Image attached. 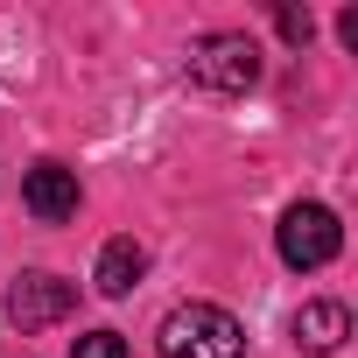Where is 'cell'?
<instances>
[{"label": "cell", "instance_id": "1", "mask_svg": "<svg viewBox=\"0 0 358 358\" xmlns=\"http://www.w3.org/2000/svg\"><path fill=\"white\" fill-rule=\"evenodd\" d=\"M162 358H246V330L218 302H183L162 316Z\"/></svg>", "mask_w": 358, "mask_h": 358}, {"label": "cell", "instance_id": "2", "mask_svg": "<svg viewBox=\"0 0 358 358\" xmlns=\"http://www.w3.org/2000/svg\"><path fill=\"white\" fill-rule=\"evenodd\" d=\"M274 246H281V260H288L295 274H309V267H330V260H337L344 225H337V211H330V204H288V211H281Z\"/></svg>", "mask_w": 358, "mask_h": 358}, {"label": "cell", "instance_id": "3", "mask_svg": "<svg viewBox=\"0 0 358 358\" xmlns=\"http://www.w3.org/2000/svg\"><path fill=\"white\" fill-rule=\"evenodd\" d=\"M190 78H197L204 92H218V99L253 92V85H260V50H253V36H204V43L190 50Z\"/></svg>", "mask_w": 358, "mask_h": 358}, {"label": "cell", "instance_id": "4", "mask_svg": "<svg viewBox=\"0 0 358 358\" xmlns=\"http://www.w3.org/2000/svg\"><path fill=\"white\" fill-rule=\"evenodd\" d=\"M71 309H78V288L57 281V274H43V267L22 274V281L8 288V316H15L22 330H50V323H64Z\"/></svg>", "mask_w": 358, "mask_h": 358}, {"label": "cell", "instance_id": "5", "mask_svg": "<svg viewBox=\"0 0 358 358\" xmlns=\"http://www.w3.org/2000/svg\"><path fill=\"white\" fill-rule=\"evenodd\" d=\"M22 204H29L43 225L78 218V169H64V162H36V169L22 176Z\"/></svg>", "mask_w": 358, "mask_h": 358}, {"label": "cell", "instance_id": "6", "mask_svg": "<svg viewBox=\"0 0 358 358\" xmlns=\"http://www.w3.org/2000/svg\"><path fill=\"white\" fill-rule=\"evenodd\" d=\"M344 337H351V309H344V302H302V309H295V344H302V351L330 358Z\"/></svg>", "mask_w": 358, "mask_h": 358}, {"label": "cell", "instance_id": "7", "mask_svg": "<svg viewBox=\"0 0 358 358\" xmlns=\"http://www.w3.org/2000/svg\"><path fill=\"white\" fill-rule=\"evenodd\" d=\"M148 274V246L141 239H106V253H99V295H134V281Z\"/></svg>", "mask_w": 358, "mask_h": 358}, {"label": "cell", "instance_id": "8", "mask_svg": "<svg viewBox=\"0 0 358 358\" xmlns=\"http://www.w3.org/2000/svg\"><path fill=\"white\" fill-rule=\"evenodd\" d=\"M71 358H134V351L120 330H85V337H71Z\"/></svg>", "mask_w": 358, "mask_h": 358}, {"label": "cell", "instance_id": "9", "mask_svg": "<svg viewBox=\"0 0 358 358\" xmlns=\"http://www.w3.org/2000/svg\"><path fill=\"white\" fill-rule=\"evenodd\" d=\"M309 29H316V22H309L302 8H281V36H288V43H309Z\"/></svg>", "mask_w": 358, "mask_h": 358}]
</instances>
